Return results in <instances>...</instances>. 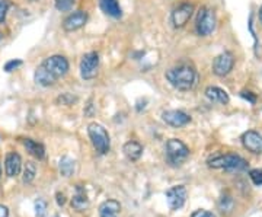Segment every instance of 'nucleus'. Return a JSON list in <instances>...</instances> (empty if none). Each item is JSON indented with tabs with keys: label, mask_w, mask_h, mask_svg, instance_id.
<instances>
[{
	"label": "nucleus",
	"mask_w": 262,
	"mask_h": 217,
	"mask_svg": "<svg viewBox=\"0 0 262 217\" xmlns=\"http://www.w3.org/2000/svg\"><path fill=\"white\" fill-rule=\"evenodd\" d=\"M58 169H60V173L63 177L69 178V177H72L75 173L76 162L72 158H69V156H63L60 159V163H58Z\"/></svg>",
	"instance_id": "nucleus-22"
},
{
	"label": "nucleus",
	"mask_w": 262,
	"mask_h": 217,
	"mask_svg": "<svg viewBox=\"0 0 262 217\" xmlns=\"http://www.w3.org/2000/svg\"><path fill=\"white\" fill-rule=\"evenodd\" d=\"M42 66L47 69L48 72L51 75L54 76L56 79L58 77H63L64 75H67L69 72V61L64 56H51L46 58L42 61Z\"/></svg>",
	"instance_id": "nucleus-8"
},
{
	"label": "nucleus",
	"mask_w": 262,
	"mask_h": 217,
	"mask_svg": "<svg viewBox=\"0 0 262 217\" xmlns=\"http://www.w3.org/2000/svg\"><path fill=\"white\" fill-rule=\"evenodd\" d=\"M166 79L170 85L178 91H191L198 82V73L195 67L189 63H181L166 72Z\"/></svg>",
	"instance_id": "nucleus-1"
},
{
	"label": "nucleus",
	"mask_w": 262,
	"mask_h": 217,
	"mask_svg": "<svg viewBox=\"0 0 262 217\" xmlns=\"http://www.w3.org/2000/svg\"><path fill=\"white\" fill-rule=\"evenodd\" d=\"M191 217H215V214H213L211 211H207V210H196L191 214Z\"/></svg>",
	"instance_id": "nucleus-31"
},
{
	"label": "nucleus",
	"mask_w": 262,
	"mask_h": 217,
	"mask_svg": "<svg viewBox=\"0 0 262 217\" xmlns=\"http://www.w3.org/2000/svg\"><path fill=\"white\" fill-rule=\"evenodd\" d=\"M77 101V98L73 96L72 94H61L58 98H57V102L61 105H67V106H70V105H73Z\"/></svg>",
	"instance_id": "nucleus-26"
},
{
	"label": "nucleus",
	"mask_w": 262,
	"mask_h": 217,
	"mask_svg": "<svg viewBox=\"0 0 262 217\" xmlns=\"http://www.w3.org/2000/svg\"><path fill=\"white\" fill-rule=\"evenodd\" d=\"M34 79H35V82H37L39 86H53L56 83V77L51 75L50 72H48L46 67L42 66H38L37 70H35V75H34Z\"/></svg>",
	"instance_id": "nucleus-18"
},
{
	"label": "nucleus",
	"mask_w": 262,
	"mask_h": 217,
	"mask_svg": "<svg viewBox=\"0 0 262 217\" xmlns=\"http://www.w3.org/2000/svg\"><path fill=\"white\" fill-rule=\"evenodd\" d=\"M166 201L170 210H179L187 201V188L184 185H177L166 191Z\"/></svg>",
	"instance_id": "nucleus-10"
},
{
	"label": "nucleus",
	"mask_w": 262,
	"mask_h": 217,
	"mask_svg": "<svg viewBox=\"0 0 262 217\" xmlns=\"http://www.w3.org/2000/svg\"><path fill=\"white\" fill-rule=\"evenodd\" d=\"M122 151H124V155L130 161L136 162L139 161L141 158V155H143V146L137 142H127L124 144V147H122Z\"/></svg>",
	"instance_id": "nucleus-19"
},
{
	"label": "nucleus",
	"mask_w": 262,
	"mask_h": 217,
	"mask_svg": "<svg viewBox=\"0 0 262 217\" xmlns=\"http://www.w3.org/2000/svg\"><path fill=\"white\" fill-rule=\"evenodd\" d=\"M166 156H168V162L172 166H179L188 159L189 149L185 143L181 142L178 139H170L166 143Z\"/></svg>",
	"instance_id": "nucleus-4"
},
{
	"label": "nucleus",
	"mask_w": 262,
	"mask_h": 217,
	"mask_svg": "<svg viewBox=\"0 0 262 217\" xmlns=\"http://www.w3.org/2000/svg\"><path fill=\"white\" fill-rule=\"evenodd\" d=\"M0 177H2V168H0Z\"/></svg>",
	"instance_id": "nucleus-36"
},
{
	"label": "nucleus",
	"mask_w": 262,
	"mask_h": 217,
	"mask_svg": "<svg viewBox=\"0 0 262 217\" xmlns=\"http://www.w3.org/2000/svg\"><path fill=\"white\" fill-rule=\"evenodd\" d=\"M35 214H37V217L47 216V203L42 199H38L35 201Z\"/></svg>",
	"instance_id": "nucleus-25"
},
{
	"label": "nucleus",
	"mask_w": 262,
	"mask_h": 217,
	"mask_svg": "<svg viewBox=\"0 0 262 217\" xmlns=\"http://www.w3.org/2000/svg\"><path fill=\"white\" fill-rule=\"evenodd\" d=\"M120 211H121V204L117 200H106L99 206L101 217H118Z\"/></svg>",
	"instance_id": "nucleus-16"
},
{
	"label": "nucleus",
	"mask_w": 262,
	"mask_h": 217,
	"mask_svg": "<svg viewBox=\"0 0 262 217\" xmlns=\"http://www.w3.org/2000/svg\"><path fill=\"white\" fill-rule=\"evenodd\" d=\"M241 96L244 98L245 101H248L249 104H256V95L253 94V92H249V91H244V92H241Z\"/></svg>",
	"instance_id": "nucleus-30"
},
{
	"label": "nucleus",
	"mask_w": 262,
	"mask_h": 217,
	"mask_svg": "<svg viewBox=\"0 0 262 217\" xmlns=\"http://www.w3.org/2000/svg\"><path fill=\"white\" fill-rule=\"evenodd\" d=\"M206 96L207 99L211 101L213 104L226 105L229 104V101H230L227 92L223 91V89H220V88H217V86H208L206 89Z\"/></svg>",
	"instance_id": "nucleus-15"
},
{
	"label": "nucleus",
	"mask_w": 262,
	"mask_h": 217,
	"mask_svg": "<svg viewBox=\"0 0 262 217\" xmlns=\"http://www.w3.org/2000/svg\"><path fill=\"white\" fill-rule=\"evenodd\" d=\"M249 178L252 180L255 185L261 187L262 185V169H252L249 172Z\"/></svg>",
	"instance_id": "nucleus-27"
},
{
	"label": "nucleus",
	"mask_w": 262,
	"mask_h": 217,
	"mask_svg": "<svg viewBox=\"0 0 262 217\" xmlns=\"http://www.w3.org/2000/svg\"><path fill=\"white\" fill-rule=\"evenodd\" d=\"M22 66V60H18V58H15V60H9L6 64H5V72H13V70H16L18 67Z\"/></svg>",
	"instance_id": "nucleus-29"
},
{
	"label": "nucleus",
	"mask_w": 262,
	"mask_h": 217,
	"mask_svg": "<svg viewBox=\"0 0 262 217\" xmlns=\"http://www.w3.org/2000/svg\"><path fill=\"white\" fill-rule=\"evenodd\" d=\"M208 166L214 169H225L227 172H242L248 168V162L239 155H222L208 161Z\"/></svg>",
	"instance_id": "nucleus-2"
},
{
	"label": "nucleus",
	"mask_w": 262,
	"mask_h": 217,
	"mask_svg": "<svg viewBox=\"0 0 262 217\" xmlns=\"http://www.w3.org/2000/svg\"><path fill=\"white\" fill-rule=\"evenodd\" d=\"M72 206H73V208H76L77 211H83V210H86L88 206H89V200H88L83 188H82L80 185H77V188H76L75 197L72 199Z\"/></svg>",
	"instance_id": "nucleus-21"
},
{
	"label": "nucleus",
	"mask_w": 262,
	"mask_h": 217,
	"mask_svg": "<svg viewBox=\"0 0 262 217\" xmlns=\"http://www.w3.org/2000/svg\"><path fill=\"white\" fill-rule=\"evenodd\" d=\"M86 22H88V13L83 12V10H77V12L70 13L63 20V29L67 31V32H73V31L83 28Z\"/></svg>",
	"instance_id": "nucleus-11"
},
{
	"label": "nucleus",
	"mask_w": 262,
	"mask_h": 217,
	"mask_svg": "<svg viewBox=\"0 0 262 217\" xmlns=\"http://www.w3.org/2000/svg\"><path fill=\"white\" fill-rule=\"evenodd\" d=\"M234 67V56L230 51H225L213 60V73L219 77L227 76Z\"/></svg>",
	"instance_id": "nucleus-7"
},
{
	"label": "nucleus",
	"mask_w": 262,
	"mask_h": 217,
	"mask_svg": "<svg viewBox=\"0 0 262 217\" xmlns=\"http://www.w3.org/2000/svg\"><path fill=\"white\" fill-rule=\"evenodd\" d=\"M35 175H37V166L34 162H27L25 165V169H24V182L29 184L35 180Z\"/></svg>",
	"instance_id": "nucleus-23"
},
{
	"label": "nucleus",
	"mask_w": 262,
	"mask_h": 217,
	"mask_svg": "<svg viewBox=\"0 0 262 217\" xmlns=\"http://www.w3.org/2000/svg\"><path fill=\"white\" fill-rule=\"evenodd\" d=\"M215 13L213 9L208 8H201L198 10L195 20V29L198 32V35L201 37H208L210 34H213V31L215 29Z\"/></svg>",
	"instance_id": "nucleus-5"
},
{
	"label": "nucleus",
	"mask_w": 262,
	"mask_h": 217,
	"mask_svg": "<svg viewBox=\"0 0 262 217\" xmlns=\"http://www.w3.org/2000/svg\"><path fill=\"white\" fill-rule=\"evenodd\" d=\"M54 5H56V9L60 12H67L73 8L75 5V0H54Z\"/></svg>",
	"instance_id": "nucleus-24"
},
{
	"label": "nucleus",
	"mask_w": 262,
	"mask_h": 217,
	"mask_svg": "<svg viewBox=\"0 0 262 217\" xmlns=\"http://www.w3.org/2000/svg\"><path fill=\"white\" fill-rule=\"evenodd\" d=\"M162 120L169 125L179 128L184 127L188 123H191V117L184 111H178V110H170V111H165L162 114Z\"/></svg>",
	"instance_id": "nucleus-12"
},
{
	"label": "nucleus",
	"mask_w": 262,
	"mask_h": 217,
	"mask_svg": "<svg viewBox=\"0 0 262 217\" xmlns=\"http://www.w3.org/2000/svg\"><path fill=\"white\" fill-rule=\"evenodd\" d=\"M242 143H244V147L246 150L255 153V155H262V136L258 132L249 130V132L244 133Z\"/></svg>",
	"instance_id": "nucleus-13"
},
{
	"label": "nucleus",
	"mask_w": 262,
	"mask_h": 217,
	"mask_svg": "<svg viewBox=\"0 0 262 217\" xmlns=\"http://www.w3.org/2000/svg\"><path fill=\"white\" fill-rule=\"evenodd\" d=\"M194 13V5L191 3H182L172 12V24L175 28H182L188 24V20L192 18Z\"/></svg>",
	"instance_id": "nucleus-9"
},
{
	"label": "nucleus",
	"mask_w": 262,
	"mask_h": 217,
	"mask_svg": "<svg viewBox=\"0 0 262 217\" xmlns=\"http://www.w3.org/2000/svg\"><path fill=\"white\" fill-rule=\"evenodd\" d=\"M54 217H60V216H54Z\"/></svg>",
	"instance_id": "nucleus-37"
},
{
	"label": "nucleus",
	"mask_w": 262,
	"mask_h": 217,
	"mask_svg": "<svg viewBox=\"0 0 262 217\" xmlns=\"http://www.w3.org/2000/svg\"><path fill=\"white\" fill-rule=\"evenodd\" d=\"M64 203H66V199H64V194H57V204L58 206H64Z\"/></svg>",
	"instance_id": "nucleus-33"
},
{
	"label": "nucleus",
	"mask_w": 262,
	"mask_h": 217,
	"mask_svg": "<svg viewBox=\"0 0 262 217\" xmlns=\"http://www.w3.org/2000/svg\"><path fill=\"white\" fill-rule=\"evenodd\" d=\"M9 10V2L8 0H0V24L6 20V15Z\"/></svg>",
	"instance_id": "nucleus-28"
},
{
	"label": "nucleus",
	"mask_w": 262,
	"mask_h": 217,
	"mask_svg": "<svg viewBox=\"0 0 262 217\" xmlns=\"http://www.w3.org/2000/svg\"><path fill=\"white\" fill-rule=\"evenodd\" d=\"M0 217H9V210L6 206H0Z\"/></svg>",
	"instance_id": "nucleus-32"
},
{
	"label": "nucleus",
	"mask_w": 262,
	"mask_h": 217,
	"mask_svg": "<svg viewBox=\"0 0 262 217\" xmlns=\"http://www.w3.org/2000/svg\"><path fill=\"white\" fill-rule=\"evenodd\" d=\"M98 69H99V54L91 51L88 54H84L80 60V76L84 80H91L95 76L98 75Z\"/></svg>",
	"instance_id": "nucleus-6"
},
{
	"label": "nucleus",
	"mask_w": 262,
	"mask_h": 217,
	"mask_svg": "<svg viewBox=\"0 0 262 217\" xmlns=\"http://www.w3.org/2000/svg\"><path fill=\"white\" fill-rule=\"evenodd\" d=\"M20 168H22V159L19 156L18 153L15 151H10L6 155V161H5V169H6V175L13 178L16 177L19 172H20Z\"/></svg>",
	"instance_id": "nucleus-14"
},
{
	"label": "nucleus",
	"mask_w": 262,
	"mask_h": 217,
	"mask_svg": "<svg viewBox=\"0 0 262 217\" xmlns=\"http://www.w3.org/2000/svg\"><path fill=\"white\" fill-rule=\"evenodd\" d=\"M84 114H86L88 117H92V115H94V105L91 104V102L88 104V110L84 111Z\"/></svg>",
	"instance_id": "nucleus-34"
},
{
	"label": "nucleus",
	"mask_w": 262,
	"mask_h": 217,
	"mask_svg": "<svg viewBox=\"0 0 262 217\" xmlns=\"http://www.w3.org/2000/svg\"><path fill=\"white\" fill-rule=\"evenodd\" d=\"M88 134L91 137V142L94 144L98 153L101 155H106L111 147V140H110V134L105 130V127L98 123L89 124L88 127Z\"/></svg>",
	"instance_id": "nucleus-3"
},
{
	"label": "nucleus",
	"mask_w": 262,
	"mask_h": 217,
	"mask_svg": "<svg viewBox=\"0 0 262 217\" xmlns=\"http://www.w3.org/2000/svg\"><path fill=\"white\" fill-rule=\"evenodd\" d=\"M258 18H259V22L262 24V6L259 8V12H258Z\"/></svg>",
	"instance_id": "nucleus-35"
},
{
	"label": "nucleus",
	"mask_w": 262,
	"mask_h": 217,
	"mask_svg": "<svg viewBox=\"0 0 262 217\" xmlns=\"http://www.w3.org/2000/svg\"><path fill=\"white\" fill-rule=\"evenodd\" d=\"M22 143H24L25 149H27L34 158H37V159H44V156H46V149H44V146H42L41 143L35 142V140H32V139H24Z\"/></svg>",
	"instance_id": "nucleus-20"
},
{
	"label": "nucleus",
	"mask_w": 262,
	"mask_h": 217,
	"mask_svg": "<svg viewBox=\"0 0 262 217\" xmlns=\"http://www.w3.org/2000/svg\"><path fill=\"white\" fill-rule=\"evenodd\" d=\"M99 6H101L103 13L108 15V16H111V18L118 19L122 16L121 6H120L118 0H101L99 2Z\"/></svg>",
	"instance_id": "nucleus-17"
}]
</instances>
